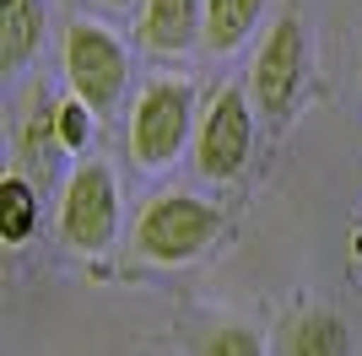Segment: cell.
Instances as JSON below:
<instances>
[{"label": "cell", "mask_w": 362, "mask_h": 356, "mask_svg": "<svg viewBox=\"0 0 362 356\" xmlns=\"http://www.w3.org/2000/svg\"><path fill=\"white\" fill-rule=\"evenodd\" d=\"M222 232V210L195 194H157L136 222V249L151 265H184Z\"/></svg>", "instance_id": "obj_1"}, {"label": "cell", "mask_w": 362, "mask_h": 356, "mask_svg": "<svg viewBox=\"0 0 362 356\" xmlns=\"http://www.w3.org/2000/svg\"><path fill=\"white\" fill-rule=\"evenodd\" d=\"M65 76H71L76 97L92 108V114H108V108L124 97V81H130V54L108 28L98 22H71L65 28Z\"/></svg>", "instance_id": "obj_2"}, {"label": "cell", "mask_w": 362, "mask_h": 356, "mask_svg": "<svg viewBox=\"0 0 362 356\" xmlns=\"http://www.w3.org/2000/svg\"><path fill=\"white\" fill-rule=\"evenodd\" d=\"M195 130V92L184 81H151L130 114V151L141 167H163L184 151Z\"/></svg>", "instance_id": "obj_3"}, {"label": "cell", "mask_w": 362, "mask_h": 356, "mask_svg": "<svg viewBox=\"0 0 362 356\" xmlns=\"http://www.w3.org/2000/svg\"><path fill=\"white\" fill-rule=\"evenodd\" d=\"M249 151H255V114H249V97L238 87H222L206 103L195 124V167L211 184H227L249 167Z\"/></svg>", "instance_id": "obj_4"}, {"label": "cell", "mask_w": 362, "mask_h": 356, "mask_svg": "<svg viewBox=\"0 0 362 356\" xmlns=\"http://www.w3.org/2000/svg\"><path fill=\"white\" fill-rule=\"evenodd\" d=\"M119 232V194H114V173L103 162L76 167L60 200V237L81 254H98Z\"/></svg>", "instance_id": "obj_5"}, {"label": "cell", "mask_w": 362, "mask_h": 356, "mask_svg": "<svg viewBox=\"0 0 362 356\" xmlns=\"http://www.w3.org/2000/svg\"><path fill=\"white\" fill-rule=\"evenodd\" d=\"M303 71H308V44H303V22H298V16H281V22L271 28V38L259 44L255 71H249L259 114L281 124V119L298 108V97H303Z\"/></svg>", "instance_id": "obj_6"}, {"label": "cell", "mask_w": 362, "mask_h": 356, "mask_svg": "<svg viewBox=\"0 0 362 356\" xmlns=\"http://www.w3.org/2000/svg\"><path fill=\"white\" fill-rule=\"evenodd\" d=\"M141 44L151 54H189L195 44H206V0H146Z\"/></svg>", "instance_id": "obj_7"}, {"label": "cell", "mask_w": 362, "mask_h": 356, "mask_svg": "<svg viewBox=\"0 0 362 356\" xmlns=\"http://www.w3.org/2000/svg\"><path fill=\"white\" fill-rule=\"evenodd\" d=\"M276 356H351V329L325 308H303L276 329Z\"/></svg>", "instance_id": "obj_8"}, {"label": "cell", "mask_w": 362, "mask_h": 356, "mask_svg": "<svg viewBox=\"0 0 362 356\" xmlns=\"http://www.w3.org/2000/svg\"><path fill=\"white\" fill-rule=\"evenodd\" d=\"M44 49V6L38 0H0V71L16 76Z\"/></svg>", "instance_id": "obj_9"}, {"label": "cell", "mask_w": 362, "mask_h": 356, "mask_svg": "<svg viewBox=\"0 0 362 356\" xmlns=\"http://www.w3.org/2000/svg\"><path fill=\"white\" fill-rule=\"evenodd\" d=\"M265 0H206V49L211 54H233V49L255 32Z\"/></svg>", "instance_id": "obj_10"}, {"label": "cell", "mask_w": 362, "mask_h": 356, "mask_svg": "<svg viewBox=\"0 0 362 356\" xmlns=\"http://www.w3.org/2000/svg\"><path fill=\"white\" fill-rule=\"evenodd\" d=\"M38 227V194H33L28 178H6L0 184V237L6 243H22V237Z\"/></svg>", "instance_id": "obj_11"}, {"label": "cell", "mask_w": 362, "mask_h": 356, "mask_svg": "<svg viewBox=\"0 0 362 356\" xmlns=\"http://www.w3.org/2000/svg\"><path fill=\"white\" fill-rule=\"evenodd\" d=\"M195 356H265V345H259L255 329H243V324H216L195 340Z\"/></svg>", "instance_id": "obj_12"}, {"label": "cell", "mask_w": 362, "mask_h": 356, "mask_svg": "<svg viewBox=\"0 0 362 356\" xmlns=\"http://www.w3.org/2000/svg\"><path fill=\"white\" fill-rule=\"evenodd\" d=\"M54 114H60V146L65 151H87V141H92V108L81 103V97H71V103H60Z\"/></svg>", "instance_id": "obj_13"}, {"label": "cell", "mask_w": 362, "mask_h": 356, "mask_svg": "<svg viewBox=\"0 0 362 356\" xmlns=\"http://www.w3.org/2000/svg\"><path fill=\"white\" fill-rule=\"evenodd\" d=\"M103 6H130V0H103Z\"/></svg>", "instance_id": "obj_14"}]
</instances>
